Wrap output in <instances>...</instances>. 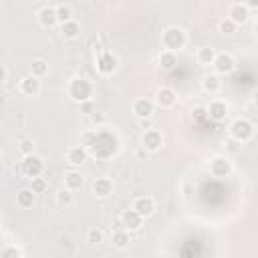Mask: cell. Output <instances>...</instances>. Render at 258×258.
<instances>
[{
    "label": "cell",
    "mask_w": 258,
    "mask_h": 258,
    "mask_svg": "<svg viewBox=\"0 0 258 258\" xmlns=\"http://www.w3.org/2000/svg\"><path fill=\"white\" fill-rule=\"evenodd\" d=\"M194 119H196V123H204V121L208 119V113H206V109H204V107H198V109L194 111Z\"/></svg>",
    "instance_id": "obj_35"
},
{
    "label": "cell",
    "mask_w": 258,
    "mask_h": 258,
    "mask_svg": "<svg viewBox=\"0 0 258 258\" xmlns=\"http://www.w3.org/2000/svg\"><path fill=\"white\" fill-rule=\"evenodd\" d=\"M6 77H8V71L0 64V83H4V81H6Z\"/></svg>",
    "instance_id": "obj_38"
},
{
    "label": "cell",
    "mask_w": 258,
    "mask_h": 258,
    "mask_svg": "<svg viewBox=\"0 0 258 258\" xmlns=\"http://www.w3.org/2000/svg\"><path fill=\"white\" fill-rule=\"evenodd\" d=\"M73 202H75V200H73V191H71V189L64 187V189H60V191L56 194V206H58V208H71Z\"/></svg>",
    "instance_id": "obj_29"
},
{
    "label": "cell",
    "mask_w": 258,
    "mask_h": 258,
    "mask_svg": "<svg viewBox=\"0 0 258 258\" xmlns=\"http://www.w3.org/2000/svg\"><path fill=\"white\" fill-rule=\"evenodd\" d=\"M187 44V34L179 26H169L161 32V46L171 52H179Z\"/></svg>",
    "instance_id": "obj_3"
},
{
    "label": "cell",
    "mask_w": 258,
    "mask_h": 258,
    "mask_svg": "<svg viewBox=\"0 0 258 258\" xmlns=\"http://www.w3.org/2000/svg\"><path fill=\"white\" fill-rule=\"evenodd\" d=\"M60 34L67 38V40H75L79 34H81V24L77 20H67L60 24Z\"/></svg>",
    "instance_id": "obj_21"
},
{
    "label": "cell",
    "mask_w": 258,
    "mask_h": 258,
    "mask_svg": "<svg viewBox=\"0 0 258 258\" xmlns=\"http://www.w3.org/2000/svg\"><path fill=\"white\" fill-rule=\"evenodd\" d=\"M0 256H22V250L20 248H16V246H6V248H2L0 250Z\"/></svg>",
    "instance_id": "obj_34"
},
{
    "label": "cell",
    "mask_w": 258,
    "mask_h": 258,
    "mask_svg": "<svg viewBox=\"0 0 258 258\" xmlns=\"http://www.w3.org/2000/svg\"><path fill=\"white\" fill-rule=\"evenodd\" d=\"M212 67L216 69V75H230L236 69V60L230 52H220V54L216 52V58H214Z\"/></svg>",
    "instance_id": "obj_9"
},
{
    "label": "cell",
    "mask_w": 258,
    "mask_h": 258,
    "mask_svg": "<svg viewBox=\"0 0 258 258\" xmlns=\"http://www.w3.org/2000/svg\"><path fill=\"white\" fill-rule=\"evenodd\" d=\"M133 115L137 117V119H141V121H147V119H151V115H153V111H155V103L151 101V99H145V97H139V99H135L133 101Z\"/></svg>",
    "instance_id": "obj_10"
},
{
    "label": "cell",
    "mask_w": 258,
    "mask_h": 258,
    "mask_svg": "<svg viewBox=\"0 0 258 258\" xmlns=\"http://www.w3.org/2000/svg\"><path fill=\"white\" fill-rule=\"evenodd\" d=\"M119 151V139L113 131L109 129H101L97 127L95 129V139H93V145L89 147V153L97 159H107V157H113L115 153Z\"/></svg>",
    "instance_id": "obj_1"
},
{
    "label": "cell",
    "mask_w": 258,
    "mask_h": 258,
    "mask_svg": "<svg viewBox=\"0 0 258 258\" xmlns=\"http://www.w3.org/2000/svg\"><path fill=\"white\" fill-rule=\"evenodd\" d=\"M30 189H32L34 194H44V191L48 189V181H46L42 175H36V177L30 179Z\"/></svg>",
    "instance_id": "obj_30"
},
{
    "label": "cell",
    "mask_w": 258,
    "mask_h": 258,
    "mask_svg": "<svg viewBox=\"0 0 258 258\" xmlns=\"http://www.w3.org/2000/svg\"><path fill=\"white\" fill-rule=\"evenodd\" d=\"M117 56L113 54V52H109V50H105V52H101L99 56H97V73L99 75H105V77H109V75H113L115 71H117Z\"/></svg>",
    "instance_id": "obj_7"
},
{
    "label": "cell",
    "mask_w": 258,
    "mask_h": 258,
    "mask_svg": "<svg viewBox=\"0 0 258 258\" xmlns=\"http://www.w3.org/2000/svg\"><path fill=\"white\" fill-rule=\"evenodd\" d=\"M214 58H216V50H214L212 46H202V48L198 50V62H200L202 67H210V64L214 62Z\"/></svg>",
    "instance_id": "obj_26"
},
{
    "label": "cell",
    "mask_w": 258,
    "mask_h": 258,
    "mask_svg": "<svg viewBox=\"0 0 258 258\" xmlns=\"http://www.w3.org/2000/svg\"><path fill=\"white\" fill-rule=\"evenodd\" d=\"M141 224H143V218H141L133 208H131V210H123L121 216H119V228H123V230H127V232L139 230Z\"/></svg>",
    "instance_id": "obj_8"
},
{
    "label": "cell",
    "mask_w": 258,
    "mask_h": 258,
    "mask_svg": "<svg viewBox=\"0 0 258 258\" xmlns=\"http://www.w3.org/2000/svg\"><path fill=\"white\" fill-rule=\"evenodd\" d=\"M20 153H22V155L34 153V143H32L30 139H22V141H20Z\"/></svg>",
    "instance_id": "obj_33"
},
{
    "label": "cell",
    "mask_w": 258,
    "mask_h": 258,
    "mask_svg": "<svg viewBox=\"0 0 258 258\" xmlns=\"http://www.w3.org/2000/svg\"><path fill=\"white\" fill-rule=\"evenodd\" d=\"M87 157H89V151L83 145H75V147H71L67 151V161L71 165H83L87 161Z\"/></svg>",
    "instance_id": "obj_19"
},
{
    "label": "cell",
    "mask_w": 258,
    "mask_h": 258,
    "mask_svg": "<svg viewBox=\"0 0 258 258\" xmlns=\"http://www.w3.org/2000/svg\"><path fill=\"white\" fill-rule=\"evenodd\" d=\"M228 18L234 22V24H244V22H248V18H250V10L242 4V2H238V4H232L230 8H228Z\"/></svg>",
    "instance_id": "obj_16"
},
{
    "label": "cell",
    "mask_w": 258,
    "mask_h": 258,
    "mask_svg": "<svg viewBox=\"0 0 258 258\" xmlns=\"http://www.w3.org/2000/svg\"><path fill=\"white\" fill-rule=\"evenodd\" d=\"M93 194H95L97 198H101V200L109 198V196L113 194V181H111L109 177H97V179L93 181Z\"/></svg>",
    "instance_id": "obj_17"
},
{
    "label": "cell",
    "mask_w": 258,
    "mask_h": 258,
    "mask_svg": "<svg viewBox=\"0 0 258 258\" xmlns=\"http://www.w3.org/2000/svg\"><path fill=\"white\" fill-rule=\"evenodd\" d=\"M111 242H113V246H115V248H119V250L127 248V246H129V242H131L129 232H127V230H123V228L115 230V232H113V236H111Z\"/></svg>",
    "instance_id": "obj_24"
},
{
    "label": "cell",
    "mask_w": 258,
    "mask_h": 258,
    "mask_svg": "<svg viewBox=\"0 0 258 258\" xmlns=\"http://www.w3.org/2000/svg\"><path fill=\"white\" fill-rule=\"evenodd\" d=\"M202 89H204L206 93H210V95H216V93L222 89L220 77H218V75H206V77L202 79Z\"/></svg>",
    "instance_id": "obj_22"
},
{
    "label": "cell",
    "mask_w": 258,
    "mask_h": 258,
    "mask_svg": "<svg viewBox=\"0 0 258 258\" xmlns=\"http://www.w3.org/2000/svg\"><path fill=\"white\" fill-rule=\"evenodd\" d=\"M34 196H36V194H34L30 187H24V189H20V191L16 194V202H18L20 208H32Z\"/></svg>",
    "instance_id": "obj_25"
},
{
    "label": "cell",
    "mask_w": 258,
    "mask_h": 258,
    "mask_svg": "<svg viewBox=\"0 0 258 258\" xmlns=\"http://www.w3.org/2000/svg\"><path fill=\"white\" fill-rule=\"evenodd\" d=\"M208 169L214 177H228L232 173V161L226 155H216V157L210 159Z\"/></svg>",
    "instance_id": "obj_6"
},
{
    "label": "cell",
    "mask_w": 258,
    "mask_h": 258,
    "mask_svg": "<svg viewBox=\"0 0 258 258\" xmlns=\"http://www.w3.org/2000/svg\"><path fill=\"white\" fill-rule=\"evenodd\" d=\"M0 157H2V153H0Z\"/></svg>",
    "instance_id": "obj_41"
},
{
    "label": "cell",
    "mask_w": 258,
    "mask_h": 258,
    "mask_svg": "<svg viewBox=\"0 0 258 258\" xmlns=\"http://www.w3.org/2000/svg\"><path fill=\"white\" fill-rule=\"evenodd\" d=\"M141 218H149L153 212H155V202H153V198H149V196H139V198H135V202H133V206H131Z\"/></svg>",
    "instance_id": "obj_15"
},
{
    "label": "cell",
    "mask_w": 258,
    "mask_h": 258,
    "mask_svg": "<svg viewBox=\"0 0 258 258\" xmlns=\"http://www.w3.org/2000/svg\"><path fill=\"white\" fill-rule=\"evenodd\" d=\"M87 242H91V244H101V242H105V232H103L101 228H91V230L87 232Z\"/></svg>",
    "instance_id": "obj_31"
},
{
    "label": "cell",
    "mask_w": 258,
    "mask_h": 258,
    "mask_svg": "<svg viewBox=\"0 0 258 258\" xmlns=\"http://www.w3.org/2000/svg\"><path fill=\"white\" fill-rule=\"evenodd\" d=\"M62 181H64V187H67V189H71V191H77V189H81V187H83V183H85V177H83V173H81V171H75V169H71V171H67V173H64Z\"/></svg>",
    "instance_id": "obj_20"
},
{
    "label": "cell",
    "mask_w": 258,
    "mask_h": 258,
    "mask_svg": "<svg viewBox=\"0 0 258 258\" xmlns=\"http://www.w3.org/2000/svg\"><path fill=\"white\" fill-rule=\"evenodd\" d=\"M242 4H244L248 10H256V8H258V0H242Z\"/></svg>",
    "instance_id": "obj_37"
},
{
    "label": "cell",
    "mask_w": 258,
    "mask_h": 258,
    "mask_svg": "<svg viewBox=\"0 0 258 258\" xmlns=\"http://www.w3.org/2000/svg\"><path fill=\"white\" fill-rule=\"evenodd\" d=\"M20 171H22L28 179H32V177H36V175H42V171H44V159H42L40 155H36V153H28V155H24L22 161H20Z\"/></svg>",
    "instance_id": "obj_5"
},
{
    "label": "cell",
    "mask_w": 258,
    "mask_h": 258,
    "mask_svg": "<svg viewBox=\"0 0 258 258\" xmlns=\"http://www.w3.org/2000/svg\"><path fill=\"white\" fill-rule=\"evenodd\" d=\"M218 26H220V32H224V34H234V32H236V28H238V24H234L230 18H224Z\"/></svg>",
    "instance_id": "obj_32"
},
{
    "label": "cell",
    "mask_w": 258,
    "mask_h": 258,
    "mask_svg": "<svg viewBox=\"0 0 258 258\" xmlns=\"http://www.w3.org/2000/svg\"><path fill=\"white\" fill-rule=\"evenodd\" d=\"M67 93H69V97H71L75 103L83 105V103H87V101L93 99V85H91L89 79L75 77V79H71V83H69V87H67Z\"/></svg>",
    "instance_id": "obj_2"
},
{
    "label": "cell",
    "mask_w": 258,
    "mask_h": 258,
    "mask_svg": "<svg viewBox=\"0 0 258 258\" xmlns=\"http://www.w3.org/2000/svg\"><path fill=\"white\" fill-rule=\"evenodd\" d=\"M20 93L26 95V97H36L40 93V79L34 77V75H26L20 79V85H18Z\"/></svg>",
    "instance_id": "obj_13"
},
{
    "label": "cell",
    "mask_w": 258,
    "mask_h": 258,
    "mask_svg": "<svg viewBox=\"0 0 258 258\" xmlns=\"http://www.w3.org/2000/svg\"><path fill=\"white\" fill-rule=\"evenodd\" d=\"M177 101V93L171 89V87H161L157 93H155V105L161 107V109H167V107H173Z\"/></svg>",
    "instance_id": "obj_14"
},
{
    "label": "cell",
    "mask_w": 258,
    "mask_h": 258,
    "mask_svg": "<svg viewBox=\"0 0 258 258\" xmlns=\"http://www.w3.org/2000/svg\"><path fill=\"white\" fill-rule=\"evenodd\" d=\"M91 121H93V123L99 127V125L105 121V117H103V113H97V111H95V113H91Z\"/></svg>",
    "instance_id": "obj_36"
},
{
    "label": "cell",
    "mask_w": 258,
    "mask_h": 258,
    "mask_svg": "<svg viewBox=\"0 0 258 258\" xmlns=\"http://www.w3.org/2000/svg\"><path fill=\"white\" fill-rule=\"evenodd\" d=\"M163 145V135L159 129H147L141 135V147H145L147 151H159Z\"/></svg>",
    "instance_id": "obj_11"
},
{
    "label": "cell",
    "mask_w": 258,
    "mask_h": 258,
    "mask_svg": "<svg viewBox=\"0 0 258 258\" xmlns=\"http://www.w3.org/2000/svg\"><path fill=\"white\" fill-rule=\"evenodd\" d=\"M230 137L238 143H246L254 137V123L248 119H234L230 123Z\"/></svg>",
    "instance_id": "obj_4"
},
{
    "label": "cell",
    "mask_w": 258,
    "mask_h": 258,
    "mask_svg": "<svg viewBox=\"0 0 258 258\" xmlns=\"http://www.w3.org/2000/svg\"><path fill=\"white\" fill-rule=\"evenodd\" d=\"M36 16H38V22H40L44 28H52V26L58 24V22H56V10H54V6H42Z\"/></svg>",
    "instance_id": "obj_18"
},
{
    "label": "cell",
    "mask_w": 258,
    "mask_h": 258,
    "mask_svg": "<svg viewBox=\"0 0 258 258\" xmlns=\"http://www.w3.org/2000/svg\"><path fill=\"white\" fill-rule=\"evenodd\" d=\"M48 73V62L46 60H42V58H36V60H32V64H30V75H34V77H44Z\"/></svg>",
    "instance_id": "obj_28"
},
{
    "label": "cell",
    "mask_w": 258,
    "mask_h": 258,
    "mask_svg": "<svg viewBox=\"0 0 258 258\" xmlns=\"http://www.w3.org/2000/svg\"><path fill=\"white\" fill-rule=\"evenodd\" d=\"M0 224H2V216H0Z\"/></svg>",
    "instance_id": "obj_40"
},
{
    "label": "cell",
    "mask_w": 258,
    "mask_h": 258,
    "mask_svg": "<svg viewBox=\"0 0 258 258\" xmlns=\"http://www.w3.org/2000/svg\"><path fill=\"white\" fill-rule=\"evenodd\" d=\"M159 67L163 71H173L177 67V52H171V50H163L159 54Z\"/></svg>",
    "instance_id": "obj_23"
},
{
    "label": "cell",
    "mask_w": 258,
    "mask_h": 258,
    "mask_svg": "<svg viewBox=\"0 0 258 258\" xmlns=\"http://www.w3.org/2000/svg\"><path fill=\"white\" fill-rule=\"evenodd\" d=\"M54 10H56V22L58 24L73 20V8L69 4H58V6H54Z\"/></svg>",
    "instance_id": "obj_27"
},
{
    "label": "cell",
    "mask_w": 258,
    "mask_h": 258,
    "mask_svg": "<svg viewBox=\"0 0 258 258\" xmlns=\"http://www.w3.org/2000/svg\"><path fill=\"white\" fill-rule=\"evenodd\" d=\"M206 113H208V119H210V121L222 123V121H226V117H228V105H226L224 101H220V99H214V101L206 107Z\"/></svg>",
    "instance_id": "obj_12"
},
{
    "label": "cell",
    "mask_w": 258,
    "mask_h": 258,
    "mask_svg": "<svg viewBox=\"0 0 258 258\" xmlns=\"http://www.w3.org/2000/svg\"><path fill=\"white\" fill-rule=\"evenodd\" d=\"M145 155H147V149H145V147H141V149H137V157H139V159H143Z\"/></svg>",
    "instance_id": "obj_39"
}]
</instances>
